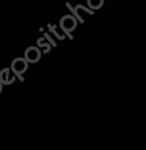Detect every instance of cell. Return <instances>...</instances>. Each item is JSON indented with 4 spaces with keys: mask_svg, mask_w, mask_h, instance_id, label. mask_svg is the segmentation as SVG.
Returning a JSON list of instances; mask_svg holds the SVG:
<instances>
[]
</instances>
